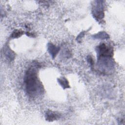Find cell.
Returning a JSON list of instances; mask_svg holds the SVG:
<instances>
[{
	"label": "cell",
	"mask_w": 125,
	"mask_h": 125,
	"mask_svg": "<svg viewBox=\"0 0 125 125\" xmlns=\"http://www.w3.org/2000/svg\"><path fill=\"white\" fill-rule=\"evenodd\" d=\"M24 81L27 92L29 95L36 96L42 91V85L38 78L37 70L35 67H31L27 70Z\"/></svg>",
	"instance_id": "obj_1"
},
{
	"label": "cell",
	"mask_w": 125,
	"mask_h": 125,
	"mask_svg": "<svg viewBox=\"0 0 125 125\" xmlns=\"http://www.w3.org/2000/svg\"><path fill=\"white\" fill-rule=\"evenodd\" d=\"M92 14L98 21L102 20L104 17V10L103 1H96L92 8Z\"/></svg>",
	"instance_id": "obj_2"
},
{
	"label": "cell",
	"mask_w": 125,
	"mask_h": 125,
	"mask_svg": "<svg viewBox=\"0 0 125 125\" xmlns=\"http://www.w3.org/2000/svg\"><path fill=\"white\" fill-rule=\"evenodd\" d=\"M98 58L112 57L113 53L112 49L104 43H102L97 47Z\"/></svg>",
	"instance_id": "obj_3"
},
{
	"label": "cell",
	"mask_w": 125,
	"mask_h": 125,
	"mask_svg": "<svg viewBox=\"0 0 125 125\" xmlns=\"http://www.w3.org/2000/svg\"><path fill=\"white\" fill-rule=\"evenodd\" d=\"M60 117V115L58 113L51 110L47 111L45 115V120L48 122H53L59 119Z\"/></svg>",
	"instance_id": "obj_4"
},
{
	"label": "cell",
	"mask_w": 125,
	"mask_h": 125,
	"mask_svg": "<svg viewBox=\"0 0 125 125\" xmlns=\"http://www.w3.org/2000/svg\"><path fill=\"white\" fill-rule=\"evenodd\" d=\"M47 50L53 58H54L60 50V47L56 46L52 43H48L47 44Z\"/></svg>",
	"instance_id": "obj_5"
},
{
	"label": "cell",
	"mask_w": 125,
	"mask_h": 125,
	"mask_svg": "<svg viewBox=\"0 0 125 125\" xmlns=\"http://www.w3.org/2000/svg\"><path fill=\"white\" fill-rule=\"evenodd\" d=\"M92 37L95 39L104 40L108 39L109 38V36L105 32L101 31L95 35H93V36H92Z\"/></svg>",
	"instance_id": "obj_6"
},
{
	"label": "cell",
	"mask_w": 125,
	"mask_h": 125,
	"mask_svg": "<svg viewBox=\"0 0 125 125\" xmlns=\"http://www.w3.org/2000/svg\"><path fill=\"white\" fill-rule=\"evenodd\" d=\"M58 83L60 84V85L62 87V88L64 89L65 88H69V85L68 82L67 80L64 78L62 77V78H59L58 79Z\"/></svg>",
	"instance_id": "obj_7"
},
{
	"label": "cell",
	"mask_w": 125,
	"mask_h": 125,
	"mask_svg": "<svg viewBox=\"0 0 125 125\" xmlns=\"http://www.w3.org/2000/svg\"><path fill=\"white\" fill-rule=\"evenodd\" d=\"M23 34V31L21 30H15L13 33H12L11 35V37L12 38H18L20 37H21L22 34Z\"/></svg>",
	"instance_id": "obj_8"
},
{
	"label": "cell",
	"mask_w": 125,
	"mask_h": 125,
	"mask_svg": "<svg viewBox=\"0 0 125 125\" xmlns=\"http://www.w3.org/2000/svg\"><path fill=\"white\" fill-rule=\"evenodd\" d=\"M5 55L6 56L7 58L10 59V60H12L15 58V54L12 51V50H10V49L7 48L5 50Z\"/></svg>",
	"instance_id": "obj_9"
},
{
	"label": "cell",
	"mask_w": 125,
	"mask_h": 125,
	"mask_svg": "<svg viewBox=\"0 0 125 125\" xmlns=\"http://www.w3.org/2000/svg\"><path fill=\"white\" fill-rule=\"evenodd\" d=\"M85 31L82 32L78 36V37H77V39H76V40L78 41V42H80V40H81V39H82V38L84 36V34H85Z\"/></svg>",
	"instance_id": "obj_10"
},
{
	"label": "cell",
	"mask_w": 125,
	"mask_h": 125,
	"mask_svg": "<svg viewBox=\"0 0 125 125\" xmlns=\"http://www.w3.org/2000/svg\"><path fill=\"white\" fill-rule=\"evenodd\" d=\"M87 60L88 62L91 65H93L94 64V61L93 60V59L91 58V57L90 56H88L87 57Z\"/></svg>",
	"instance_id": "obj_11"
}]
</instances>
